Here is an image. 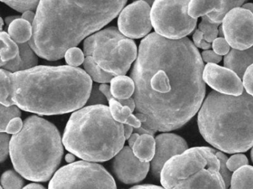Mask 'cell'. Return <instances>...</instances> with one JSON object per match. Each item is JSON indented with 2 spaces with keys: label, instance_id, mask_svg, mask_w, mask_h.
<instances>
[{
  "label": "cell",
  "instance_id": "cell-28",
  "mask_svg": "<svg viewBox=\"0 0 253 189\" xmlns=\"http://www.w3.org/2000/svg\"><path fill=\"white\" fill-rule=\"evenodd\" d=\"M0 131L5 132L8 123L16 117H20L21 112L17 106H0Z\"/></svg>",
  "mask_w": 253,
  "mask_h": 189
},
{
  "label": "cell",
  "instance_id": "cell-6",
  "mask_svg": "<svg viewBox=\"0 0 253 189\" xmlns=\"http://www.w3.org/2000/svg\"><path fill=\"white\" fill-rule=\"evenodd\" d=\"M63 146L54 124L31 116L23 122L21 131L11 137L10 156L14 169L22 177L31 181L46 182L57 172Z\"/></svg>",
  "mask_w": 253,
  "mask_h": 189
},
{
  "label": "cell",
  "instance_id": "cell-36",
  "mask_svg": "<svg viewBox=\"0 0 253 189\" xmlns=\"http://www.w3.org/2000/svg\"><path fill=\"white\" fill-rule=\"evenodd\" d=\"M212 48L218 55L226 56L230 51V45L225 38H219L212 42Z\"/></svg>",
  "mask_w": 253,
  "mask_h": 189
},
{
  "label": "cell",
  "instance_id": "cell-48",
  "mask_svg": "<svg viewBox=\"0 0 253 189\" xmlns=\"http://www.w3.org/2000/svg\"><path fill=\"white\" fill-rule=\"evenodd\" d=\"M250 156H251V159L253 162V146L252 147L251 152H250Z\"/></svg>",
  "mask_w": 253,
  "mask_h": 189
},
{
  "label": "cell",
  "instance_id": "cell-9",
  "mask_svg": "<svg viewBox=\"0 0 253 189\" xmlns=\"http://www.w3.org/2000/svg\"><path fill=\"white\" fill-rule=\"evenodd\" d=\"M48 189H117L113 177L102 165L78 161L54 174Z\"/></svg>",
  "mask_w": 253,
  "mask_h": 189
},
{
  "label": "cell",
  "instance_id": "cell-49",
  "mask_svg": "<svg viewBox=\"0 0 253 189\" xmlns=\"http://www.w3.org/2000/svg\"><path fill=\"white\" fill-rule=\"evenodd\" d=\"M2 189V187H1V189Z\"/></svg>",
  "mask_w": 253,
  "mask_h": 189
},
{
  "label": "cell",
  "instance_id": "cell-29",
  "mask_svg": "<svg viewBox=\"0 0 253 189\" xmlns=\"http://www.w3.org/2000/svg\"><path fill=\"white\" fill-rule=\"evenodd\" d=\"M219 26H220V24L211 23L207 18V16H204L202 17V20L198 26V29L204 35V40L211 43L217 38Z\"/></svg>",
  "mask_w": 253,
  "mask_h": 189
},
{
  "label": "cell",
  "instance_id": "cell-44",
  "mask_svg": "<svg viewBox=\"0 0 253 189\" xmlns=\"http://www.w3.org/2000/svg\"><path fill=\"white\" fill-rule=\"evenodd\" d=\"M140 134H137V133H133L132 135L130 137V138L128 139V146L130 148H132L133 146H134V143H135L136 140L138 138Z\"/></svg>",
  "mask_w": 253,
  "mask_h": 189
},
{
  "label": "cell",
  "instance_id": "cell-35",
  "mask_svg": "<svg viewBox=\"0 0 253 189\" xmlns=\"http://www.w3.org/2000/svg\"><path fill=\"white\" fill-rule=\"evenodd\" d=\"M11 137L6 132H1L0 134V160L1 162L8 157L10 154V144H11Z\"/></svg>",
  "mask_w": 253,
  "mask_h": 189
},
{
  "label": "cell",
  "instance_id": "cell-14",
  "mask_svg": "<svg viewBox=\"0 0 253 189\" xmlns=\"http://www.w3.org/2000/svg\"><path fill=\"white\" fill-rule=\"evenodd\" d=\"M203 79L210 88L220 94L240 96L244 91L241 78L233 71L217 64L206 65Z\"/></svg>",
  "mask_w": 253,
  "mask_h": 189
},
{
  "label": "cell",
  "instance_id": "cell-23",
  "mask_svg": "<svg viewBox=\"0 0 253 189\" xmlns=\"http://www.w3.org/2000/svg\"><path fill=\"white\" fill-rule=\"evenodd\" d=\"M230 186L232 189H253V166L244 165L234 171Z\"/></svg>",
  "mask_w": 253,
  "mask_h": 189
},
{
  "label": "cell",
  "instance_id": "cell-25",
  "mask_svg": "<svg viewBox=\"0 0 253 189\" xmlns=\"http://www.w3.org/2000/svg\"><path fill=\"white\" fill-rule=\"evenodd\" d=\"M84 66L85 72L89 75L90 77L99 83L111 82L115 76V75L103 70L100 66L95 63L92 57H85Z\"/></svg>",
  "mask_w": 253,
  "mask_h": 189
},
{
  "label": "cell",
  "instance_id": "cell-32",
  "mask_svg": "<svg viewBox=\"0 0 253 189\" xmlns=\"http://www.w3.org/2000/svg\"><path fill=\"white\" fill-rule=\"evenodd\" d=\"M66 63L69 66L78 67L85 61V56L80 48L77 47L70 48L66 52L64 56Z\"/></svg>",
  "mask_w": 253,
  "mask_h": 189
},
{
  "label": "cell",
  "instance_id": "cell-43",
  "mask_svg": "<svg viewBox=\"0 0 253 189\" xmlns=\"http://www.w3.org/2000/svg\"><path fill=\"white\" fill-rule=\"evenodd\" d=\"M129 189H165L164 187H160L154 185H142V186H136Z\"/></svg>",
  "mask_w": 253,
  "mask_h": 189
},
{
  "label": "cell",
  "instance_id": "cell-10",
  "mask_svg": "<svg viewBox=\"0 0 253 189\" xmlns=\"http://www.w3.org/2000/svg\"><path fill=\"white\" fill-rule=\"evenodd\" d=\"M223 36L232 49L253 46V14L242 7L227 13L222 22Z\"/></svg>",
  "mask_w": 253,
  "mask_h": 189
},
{
  "label": "cell",
  "instance_id": "cell-37",
  "mask_svg": "<svg viewBox=\"0 0 253 189\" xmlns=\"http://www.w3.org/2000/svg\"><path fill=\"white\" fill-rule=\"evenodd\" d=\"M242 79L244 89L253 97V64L246 71Z\"/></svg>",
  "mask_w": 253,
  "mask_h": 189
},
{
  "label": "cell",
  "instance_id": "cell-4",
  "mask_svg": "<svg viewBox=\"0 0 253 189\" xmlns=\"http://www.w3.org/2000/svg\"><path fill=\"white\" fill-rule=\"evenodd\" d=\"M204 140L228 153L246 152L253 146V97L244 91L232 96L213 91L206 97L198 115Z\"/></svg>",
  "mask_w": 253,
  "mask_h": 189
},
{
  "label": "cell",
  "instance_id": "cell-40",
  "mask_svg": "<svg viewBox=\"0 0 253 189\" xmlns=\"http://www.w3.org/2000/svg\"><path fill=\"white\" fill-rule=\"evenodd\" d=\"M23 127V122L20 117H16L13 119L8 123L5 132L8 134H16L21 131Z\"/></svg>",
  "mask_w": 253,
  "mask_h": 189
},
{
  "label": "cell",
  "instance_id": "cell-42",
  "mask_svg": "<svg viewBox=\"0 0 253 189\" xmlns=\"http://www.w3.org/2000/svg\"><path fill=\"white\" fill-rule=\"evenodd\" d=\"M133 132H134V128L131 125H124V135H125L126 140H128L132 135Z\"/></svg>",
  "mask_w": 253,
  "mask_h": 189
},
{
  "label": "cell",
  "instance_id": "cell-16",
  "mask_svg": "<svg viewBox=\"0 0 253 189\" xmlns=\"http://www.w3.org/2000/svg\"><path fill=\"white\" fill-rule=\"evenodd\" d=\"M137 56V48L134 41L128 38H124L118 42L109 60L101 69L115 76H123L129 70Z\"/></svg>",
  "mask_w": 253,
  "mask_h": 189
},
{
  "label": "cell",
  "instance_id": "cell-41",
  "mask_svg": "<svg viewBox=\"0 0 253 189\" xmlns=\"http://www.w3.org/2000/svg\"><path fill=\"white\" fill-rule=\"evenodd\" d=\"M35 17H36V14H35V13L32 12V11H28L23 13L21 18L26 20V21L29 22L31 24L33 25L34 21H35Z\"/></svg>",
  "mask_w": 253,
  "mask_h": 189
},
{
  "label": "cell",
  "instance_id": "cell-19",
  "mask_svg": "<svg viewBox=\"0 0 253 189\" xmlns=\"http://www.w3.org/2000/svg\"><path fill=\"white\" fill-rule=\"evenodd\" d=\"M131 149L139 159L144 162H150L153 159L156 150L155 139L150 134H141Z\"/></svg>",
  "mask_w": 253,
  "mask_h": 189
},
{
  "label": "cell",
  "instance_id": "cell-34",
  "mask_svg": "<svg viewBox=\"0 0 253 189\" xmlns=\"http://www.w3.org/2000/svg\"><path fill=\"white\" fill-rule=\"evenodd\" d=\"M249 160L247 156L241 153H237L236 154L232 155L231 157L228 159L226 165L228 168L232 172L239 169L241 167L244 165H248Z\"/></svg>",
  "mask_w": 253,
  "mask_h": 189
},
{
  "label": "cell",
  "instance_id": "cell-22",
  "mask_svg": "<svg viewBox=\"0 0 253 189\" xmlns=\"http://www.w3.org/2000/svg\"><path fill=\"white\" fill-rule=\"evenodd\" d=\"M8 35L17 44L29 42L33 36V26L23 18L15 19L10 23Z\"/></svg>",
  "mask_w": 253,
  "mask_h": 189
},
{
  "label": "cell",
  "instance_id": "cell-21",
  "mask_svg": "<svg viewBox=\"0 0 253 189\" xmlns=\"http://www.w3.org/2000/svg\"><path fill=\"white\" fill-rule=\"evenodd\" d=\"M223 3L224 0H190L188 13L192 18L198 19L213 11H220Z\"/></svg>",
  "mask_w": 253,
  "mask_h": 189
},
{
  "label": "cell",
  "instance_id": "cell-38",
  "mask_svg": "<svg viewBox=\"0 0 253 189\" xmlns=\"http://www.w3.org/2000/svg\"><path fill=\"white\" fill-rule=\"evenodd\" d=\"M192 38H193L194 45L197 48H201V49L205 50V51L211 48V43L204 40V35H203L202 32L199 29H197V30L195 31V33H194Z\"/></svg>",
  "mask_w": 253,
  "mask_h": 189
},
{
  "label": "cell",
  "instance_id": "cell-39",
  "mask_svg": "<svg viewBox=\"0 0 253 189\" xmlns=\"http://www.w3.org/2000/svg\"><path fill=\"white\" fill-rule=\"evenodd\" d=\"M201 57L203 61L207 63H213V64H217L222 60L221 56L218 55L214 51H211V50H206L203 51L201 53Z\"/></svg>",
  "mask_w": 253,
  "mask_h": 189
},
{
  "label": "cell",
  "instance_id": "cell-27",
  "mask_svg": "<svg viewBox=\"0 0 253 189\" xmlns=\"http://www.w3.org/2000/svg\"><path fill=\"white\" fill-rule=\"evenodd\" d=\"M18 45L22 60L21 71L28 70V69L36 67L38 64V59L35 54L36 53L31 47L29 42L24 44H18Z\"/></svg>",
  "mask_w": 253,
  "mask_h": 189
},
{
  "label": "cell",
  "instance_id": "cell-20",
  "mask_svg": "<svg viewBox=\"0 0 253 189\" xmlns=\"http://www.w3.org/2000/svg\"><path fill=\"white\" fill-rule=\"evenodd\" d=\"M111 92L117 100H127L134 95L135 84L132 78L123 75L115 76L111 81Z\"/></svg>",
  "mask_w": 253,
  "mask_h": 189
},
{
  "label": "cell",
  "instance_id": "cell-47",
  "mask_svg": "<svg viewBox=\"0 0 253 189\" xmlns=\"http://www.w3.org/2000/svg\"><path fill=\"white\" fill-rule=\"evenodd\" d=\"M242 8L249 10L253 14V3H246L242 5Z\"/></svg>",
  "mask_w": 253,
  "mask_h": 189
},
{
  "label": "cell",
  "instance_id": "cell-50",
  "mask_svg": "<svg viewBox=\"0 0 253 189\" xmlns=\"http://www.w3.org/2000/svg\"><path fill=\"white\" fill-rule=\"evenodd\" d=\"M231 189V188H230V189Z\"/></svg>",
  "mask_w": 253,
  "mask_h": 189
},
{
  "label": "cell",
  "instance_id": "cell-12",
  "mask_svg": "<svg viewBox=\"0 0 253 189\" xmlns=\"http://www.w3.org/2000/svg\"><path fill=\"white\" fill-rule=\"evenodd\" d=\"M151 164L139 159L131 148L125 146L114 157L112 170L117 178L124 184H135L146 178Z\"/></svg>",
  "mask_w": 253,
  "mask_h": 189
},
{
  "label": "cell",
  "instance_id": "cell-5",
  "mask_svg": "<svg viewBox=\"0 0 253 189\" xmlns=\"http://www.w3.org/2000/svg\"><path fill=\"white\" fill-rule=\"evenodd\" d=\"M124 125L115 120L109 107L94 105L72 113L65 128L66 150L83 160L100 162L115 157L124 147Z\"/></svg>",
  "mask_w": 253,
  "mask_h": 189
},
{
  "label": "cell",
  "instance_id": "cell-30",
  "mask_svg": "<svg viewBox=\"0 0 253 189\" xmlns=\"http://www.w3.org/2000/svg\"><path fill=\"white\" fill-rule=\"evenodd\" d=\"M1 185L3 189H23L24 181L17 173L9 170L2 174Z\"/></svg>",
  "mask_w": 253,
  "mask_h": 189
},
{
  "label": "cell",
  "instance_id": "cell-46",
  "mask_svg": "<svg viewBox=\"0 0 253 189\" xmlns=\"http://www.w3.org/2000/svg\"><path fill=\"white\" fill-rule=\"evenodd\" d=\"M65 159H66V161L68 163H73V162H75V154H73V153H68V154H66Z\"/></svg>",
  "mask_w": 253,
  "mask_h": 189
},
{
  "label": "cell",
  "instance_id": "cell-31",
  "mask_svg": "<svg viewBox=\"0 0 253 189\" xmlns=\"http://www.w3.org/2000/svg\"><path fill=\"white\" fill-rule=\"evenodd\" d=\"M4 3L13 9L24 13L28 11H34L38 8L41 0H1Z\"/></svg>",
  "mask_w": 253,
  "mask_h": 189
},
{
  "label": "cell",
  "instance_id": "cell-18",
  "mask_svg": "<svg viewBox=\"0 0 253 189\" xmlns=\"http://www.w3.org/2000/svg\"><path fill=\"white\" fill-rule=\"evenodd\" d=\"M223 64L242 79L246 71L253 64V46L246 50H231L225 56Z\"/></svg>",
  "mask_w": 253,
  "mask_h": 189
},
{
  "label": "cell",
  "instance_id": "cell-2",
  "mask_svg": "<svg viewBox=\"0 0 253 189\" xmlns=\"http://www.w3.org/2000/svg\"><path fill=\"white\" fill-rule=\"evenodd\" d=\"M0 75L1 104L40 115L81 109L92 88L89 75L72 66H36L15 73L2 69Z\"/></svg>",
  "mask_w": 253,
  "mask_h": 189
},
{
  "label": "cell",
  "instance_id": "cell-45",
  "mask_svg": "<svg viewBox=\"0 0 253 189\" xmlns=\"http://www.w3.org/2000/svg\"><path fill=\"white\" fill-rule=\"evenodd\" d=\"M23 189H46L42 185L38 184V183H32V184L28 185Z\"/></svg>",
  "mask_w": 253,
  "mask_h": 189
},
{
  "label": "cell",
  "instance_id": "cell-13",
  "mask_svg": "<svg viewBox=\"0 0 253 189\" xmlns=\"http://www.w3.org/2000/svg\"><path fill=\"white\" fill-rule=\"evenodd\" d=\"M126 37L115 27H111L88 37L84 44L85 57H92L101 68L109 60L118 42Z\"/></svg>",
  "mask_w": 253,
  "mask_h": 189
},
{
  "label": "cell",
  "instance_id": "cell-26",
  "mask_svg": "<svg viewBox=\"0 0 253 189\" xmlns=\"http://www.w3.org/2000/svg\"><path fill=\"white\" fill-rule=\"evenodd\" d=\"M247 0H224L223 7L221 9L218 11H213L207 15V18L210 22L214 23L220 24L223 22L225 16L235 8L242 7L244 2H247Z\"/></svg>",
  "mask_w": 253,
  "mask_h": 189
},
{
  "label": "cell",
  "instance_id": "cell-3",
  "mask_svg": "<svg viewBox=\"0 0 253 189\" xmlns=\"http://www.w3.org/2000/svg\"><path fill=\"white\" fill-rule=\"evenodd\" d=\"M127 0H41L29 41L37 55L49 61L110 23Z\"/></svg>",
  "mask_w": 253,
  "mask_h": 189
},
{
  "label": "cell",
  "instance_id": "cell-1",
  "mask_svg": "<svg viewBox=\"0 0 253 189\" xmlns=\"http://www.w3.org/2000/svg\"><path fill=\"white\" fill-rule=\"evenodd\" d=\"M204 69L201 54L189 38L146 36L131 74L136 109L146 119L142 125L170 131L187 123L205 98Z\"/></svg>",
  "mask_w": 253,
  "mask_h": 189
},
{
  "label": "cell",
  "instance_id": "cell-7",
  "mask_svg": "<svg viewBox=\"0 0 253 189\" xmlns=\"http://www.w3.org/2000/svg\"><path fill=\"white\" fill-rule=\"evenodd\" d=\"M217 151L194 147L173 156L163 168L161 183L165 189H226L220 174Z\"/></svg>",
  "mask_w": 253,
  "mask_h": 189
},
{
  "label": "cell",
  "instance_id": "cell-24",
  "mask_svg": "<svg viewBox=\"0 0 253 189\" xmlns=\"http://www.w3.org/2000/svg\"><path fill=\"white\" fill-rule=\"evenodd\" d=\"M1 64L3 66L5 63L15 59L20 54V48L18 44L14 42L11 37L6 32H1Z\"/></svg>",
  "mask_w": 253,
  "mask_h": 189
},
{
  "label": "cell",
  "instance_id": "cell-11",
  "mask_svg": "<svg viewBox=\"0 0 253 189\" xmlns=\"http://www.w3.org/2000/svg\"><path fill=\"white\" fill-rule=\"evenodd\" d=\"M150 5L139 0L123 9L118 20V29L131 39H140L149 35L152 29Z\"/></svg>",
  "mask_w": 253,
  "mask_h": 189
},
{
  "label": "cell",
  "instance_id": "cell-15",
  "mask_svg": "<svg viewBox=\"0 0 253 189\" xmlns=\"http://www.w3.org/2000/svg\"><path fill=\"white\" fill-rule=\"evenodd\" d=\"M156 150L151 162V171L155 178H160L165 164L173 156L189 149L187 143L180 136L169 133L160 134L155 138Z\"/></svg>",
  "mask_w": 253,
  "mask_h": 189
},
{
  "label": "cell",
  "instance_id": "cell-8",
  "mask_svg": "<svg viewBox=\"0 0 253 189\" xmlns=\"http://www.w3.org/2000/svg\"><path fill=\"white\" fill-rule=\"evenodd\" d=\"M190 0H155L151 20L155 33L169 39H180L190 35L198 19L189 15Z\"/></svg>",
  "mask_w": 253,
  "mask_h": 189
},
{
  "label": "cell",
  "instance_id": "cell-33",
  "mask_svg": "<svg viewBox=\"0 0 253 189\" xmlns=\"http://www.w3.org/2000/svg\"><path fill=\"white\" fill-rule=\"evenodd\" d=\"M216 156L218 158L220 162V174H221L225 184H226V189L230 186L231 179H232V171L228 168L226 162H227L228 157L226 154L221 151H216Z\"/></svg>",
  "mask_w": 253,
  "mask_h": 189
},
{
  "label": "cell",
  "instance_id": "cell-17",
  "mask_svg": "<svg viewBox=\"0 0 253 189\" xmlns=\"http://www.w3.org/2000/svg\"><path fill=\"white\" fill-rule=\"evenodd\" d=\"M99 90L104 94L109 103L111 113L115 120L121 123L131 125L134 128L141 126L142 122L137 119L135 115L132 114V111L128 106H123L117 99L112 96L109 85L101 84Z\"/></svg>",
  "mask_w": 253,
  "mask_h": 189
}]
</instances>
